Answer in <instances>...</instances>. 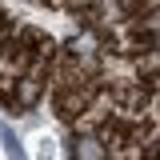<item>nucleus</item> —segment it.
Listing matches in <instances>:
<instances>
[{
  "label": "nucleus",
  "mask_w": 160,
  "mask_h": 160,
  "mask_svg": "<svg viewBox=\"0 0 160 160\" xmlns=\"http://www.w3.org/2000/svg\"><path fill=\"white\" fill-rule=\"evenodd\" d=\"M0 140H4V152H8V160H28V156H24V148H20V140H16V132H12L8 124H0Z\"/></svg>",
  "instance_id": "nucleus-1"
},
{
  "label": "nucleus",
  "mask_w": 160,
  "mask_h": 160,
  "mask_svg": "<svg viewBox=\"0 0 160 160\" xmlns=\"http://www.w3.org/2000/svg\"><path fill=\"white\" fill-rule=\"evenodd\" d=\"M76 160H104V148H100V140H92V136L76 140Z\"/></svg>",
  "instance_id": "nucleus-2"
},
{
  "label": "nucleus",
  "mask_w": 160,
  "mask_h": 160,
  "mask_svg": "<svg viewBox=\"0 0 160 160\" xmlns=\"http://www.w3.org/2000/svg\"><path fill=\"white\" fill-rule=\"evenodd\" d=\"M36 160H56V140L52 136H36Z\"/></svg>",
  "instance_id": "nucleus-3"
}]
</instances>
